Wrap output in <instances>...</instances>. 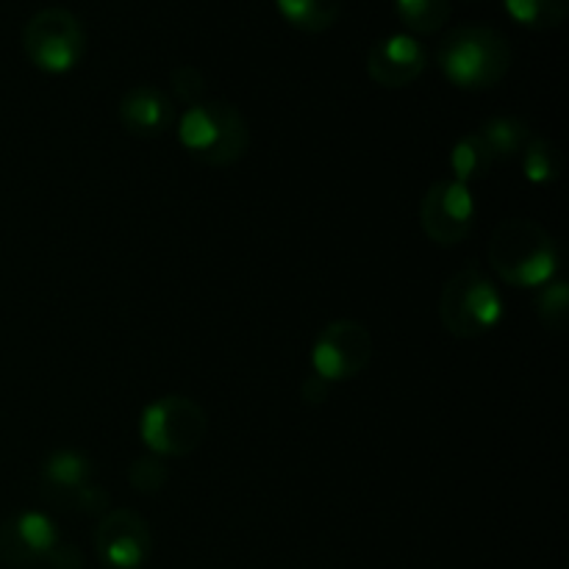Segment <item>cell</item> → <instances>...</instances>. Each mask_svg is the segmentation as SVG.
Listing matches in <instances>:
<instances>
[{
	"instance_id": "obj_1",
	"label": "cell",
	"mask_w": 569,
	"mask_h": 569,
	"mask_svg": "<svg viewBox=\"0 0 569 569\" xmlns=\"http://www.w3.org/2000/svg\"><path fill=\"white\" fill-rule=\"evenodd\" d=\"M489 264L509 287L533 289L553 281L561 253L556 239L539 222L509 217L489 239Z\"/></svg>"
},
{
	"instance_id": "obj_2",
	"label": "cell",
	"mask_w": 569,
	"mask_h": 569,
	"mask_svg": "<svg viewBox=\"0 0 569 569\" xmlns=\"http://www.w3.org/2000/svg\"><path fill=\"white\" fill-rule=\"evenodd\" d=\"M439 70L467 92L498 87L511 67V44L489 26H461L439 42Z\"/></svg>"
},
{
	"instance_id": "obj_3",
	"label": "cell",
	"mask_w": 569,
	"mask_h": 569,
	"mask_svg": "<svg viewBox=\"0 0 569 569\" xmlns=\"http://www.w3.org/2000/svg\"><path fill=\"white\" fill-rule=\"evenodd\" d=\"M178 139L194 161L206 167H231L250 148V126L242 111L226 100H209L183 111Z\"/></svg>"
},
{
	"instance_id": "obj_4",
	"label": "cell",
	"mask_w": 569,
	"mask_h": 569,
	"mask_svg": "<svg viewBox=\"0 0 569 569\" xmlns=\"http://www.w3.org/2000/svg\"><path fill=\"white\" fill-rule=\"evenodd\" d=\"M506 315L503 295L478 267H465L445 283L439 295L442 326L459 339H478L500 326Z\"/></svg>"
},
{
	"instance_id": "obj_5",
	"label": "cell",
	"mask_w": 569,
	"mask_h": 569,
	"mask_svg": "<svg viewBox=\"0 0 569 569\" xmlns=\"http://www.w3.org/2000/svg\"><path fill=\"white\" fill-rule=\"evenodd\" d=\"M209 420L200 403L183 395H164L142 409L139 437L159 459H181L203 445Z\"/></svg>"
},
{
	"instance_id": "obj_6",
	"label": "cell",
	"mask_w": 569,
	"mask_h": 569,
	"mask_svg": "<svg viewBox=\"0 0 569 569\" xmlns=\"http://www.w3.org/2000/svg\"><path fill=\"white\" fill-rule=\"evenodd\" d=\"M83 48H87V37H83L81 20L61 6L37 11L22 28V50L28 61L50 76H64L76 70L78 61L83 59Z\"/></svg>"
},
{
	"instance_id": "obj_7",
	"label": "cell",
	"mask_w": 569,
	"mask_h": 569,
	"mask_svg": "<svg viewBox=\"0 0 569 569\" xmlns=\"http://www.w3.org/2000/svg\"><path fill=\"white\" fill-rule=\"evenodd\" d=\"M476 214L478 206L470 187L453 181V178H442V181L431 183L428 192L422 194V231L431 242L442 244V248H456V244L465 242L470 237L472 226H476Z\"/></svg>"
},
{
	"instance_id": "obj_8",
	"label": "cell",
	"mask_w": 569,
	"mask_h": 569,
	"mask_svg": "<svg viewBox=\"0 0 569 569\" xmlns=\"http://www.w3.org/2000/svg\"><path fill=\"white\" fill-rule=\"evenodd\" d=\"M370 359L372 333L356 320H337L322 328L311 350L315 376H320L326 383L350 381L370 365Z\"/></svg>"
},
{
	"instance_id": "obj_9",
	"label": "cell",
	"mask_w": 569,
	"mask_h": 569,
	"mask_svg": "<svg viewBox=\"0 0 569 569\" xmlns=\"http://www.w3.org/2000/svg\"><path fill=\"white\" fill-rule=\"evenodd\" d=\"M150 526L137 511H106L94 531V550L109 569H139L150 559Z\"/></svg>"
},
{
	"instance_id": "obj_10",
	"label": "cell",
	"mask_w": 569,
	"mask_h": 569,
	"mask_svg": "<svg viewBox=\"0 0 569 569\" xmlns=\"http://www.w3.org/2000/svg\"><path fill=\"white\" fill-rule=\"evenodd\" d=\"M59 542V528L42 511H17L0 526V559L6 565H37L48 559V553Z\"/></svg>"
},
{
	"instance_id": "obj_11",
	"label": "cell",
	"mask_w": 569,
	"mask_h": 569,
	"mask_svg": "<svg viewBox=\"0 0 569 569\" xmlns=\"http://www.w3.org/2000/svg\"><path fill=\"white\" fill-rule=\"evenodd\" d=\"M428 50L411 33L383 37L367 50V72L383 89H403L426 72Z\"/></svg>"
},
{
	"instance_id": "obj_12",
	"label": "cell",
	"mask_w": 569,
	"mask_h": 569,
	"mask_svg": "<svg viewBox=\"0 0 569 569\" xmlns=\"http://www.w3.org/2000/svg\"><path fill=\"white\" fill-rule=\"evenodd\" d=\"M172 100L164 89L139 83L128 89L120 100V122L131 137L153 139L172 126Z\"/></svg>"
},
{
	"instance_id": "obj_13",
	"label": "cell",
	"mask_w": 569,
	"mask_h": 569,
	"mask_svg": "<svg viewBox=\"0 0 569 569\" xmlns=\"http://www.w3.org/2000/svg\"><path fill=\"white\" fill-rule=\"evenodd\" d=\"M39 478H42V495L48 503L72 509L78 495L92 483V465L78 450H56L44 459Z\"/></svg>"
},
{
	"instance_id": "obj_14",
	"label": "cell",
	"mask_w": 569,
	"mask_h": 569,
	"mask_svg": "<svg viewBox=\"0 0 569 569\" xmlns=\"http://www.w3.org/2000/svg\"><path fill=\"white\" fill-rule=\"evenodd\" d=\"M278 11L292 28L322 33L342 14V0H276Z\"/></svg>"
},
{
	"instance_id": "obj_15",
	"label": "cell",
	"mask_w": 569,
	"mask_h": 569,
	"mask_svg": "<svg viewBox=\"0 0 569 569\" xmlns=\"http://www.w3.org/2000/svg\"><path fill=\"white\" fill-rule=\"evenodd\" d=\"M481 139L487 142V148L492 150L495 161H509L526 150V144L531 142V128L520 117H492L481 126Z\"/></svg>"
},
{
	"instance_id": "obj_16",
	"label": "cell",
	"mask_w": 569,
	"mask_h": 569,
	"mask_svg": "<svg viewBox=\"0 0 569 569\" xmlns=\"http://www.w3.org/2000/svg\"><path fill=\"white\" fill-rule=\"evenodd\" d=\"M495 167L492 150L487 148V142L481 139V133H467L459 142L453 144V153H450V170H453V181L470 187L472 181H481L489 176V170Z\"/></svg>"
},
{
	"instance_id": "obj_17",
	"label": "cell",
	"mask_w": 569,
	"mask_h": 569,
	"mask_svg": "<svg viewBox=\"0 0 569 569\" xmlns=\"http://www.w3.org/2000/svg\"><path fill=\"white\" fill-rule=\"evenodd\" d=\"M503 6L511 20L533 31L559 28L569 11V0H503Z\"/></svg>"
},
{
	"instance_id": "obj_18",
	"label": "cell",
	"mask_w": 569,
	"mask_h": 569,
	"mask_svg": "<svg viewBox=\"0 0 569 569\" xmlns=\"http://www.w3.org/2000/svg\"><path fill=\"white\" fill-rule=\"evenodd\" d=\"M522 172L531 183H553L565 172V156L550 139L531 137V142L522 150Z\"/></svg>"
},
{
	"instance_id": "obj_19",
	"label": "cell",
	"mask_w": 569,
	"mask_h": 569,
	"mask_svg": "<svg viewBox=\"0 0 569 569\" xmlns=\"http://www.w3.org/2000/svg\"><path fill=\"white\" fill-rule=\"evenodd\" d=\"M400 22L415 33H437L450 20V0H395Z\"/></svg>"
},
{
	"instance_id": "obj_20",
	"label": "cell",
	"mask_w": 569,
	"mask_h": 569,
	"mask_svg": "<svg viewBox=\"0 0 569 569\" xmlns=\"http://www.w3.org/2000/svg\"><path fill=\"white\" fill-rule=\"evenodd\" d=\"M537 315L550 331H565L569 320V287L565 281H548L545 287H539L537 300Z\"/></svg>"
},
{
	"instance_id": "obj_21",
	"label": "cell",
	"mask_w": 569,
	"mask_h": 569,
	"mask_svg": "<svg viewBox=\"0 0 569 569\" xmlns=\"http://www.w3.org/2000/svg\"><path fill=\"white\" fill-rule=\"evenodd\" d=\"M167 478H170V470H167V465L159 456H142V459L133 461L131 470H128V483L142 495L159 492L167 483Z\"/></svg>"
},
{
	"instance_id": "obj_22",
	"label": "cell",
	"mask_w": 569,
	"mask_h": 569,
	"mask_svg": "<svg viewBox=\"0 0 569 569\" xmlns=\"http://www.w3.org/2000/svg\"><path fill=\"white\" fill-rule=\"evenodd\" d=\"M172 94H176L178 103H183L187 109H192V106L203 103V94H206V78L203 72L198 70V67L192 64H183L178 67V70H172Z\"/></svg>"
},
{
	"instance_id": "obj_23",
	"label": "cell",
	"mask_w": 569,
	"mask_h": 569,
	"mask_svg": "<svg viewBox=\"0 0 569 569\" xmlns=\"http://www.w3.org/2000/svg\"><path fill=\"white\" fill-rule=\"evenodd\" d=\"M44 565L50 569H83V556L76 545L70 542H59L53 550L48 553Z\"/></svg>"
},
{
	"instance_id": "obj_24",
	"label": "cell",
	"mask_w": 569,
	"mask_h": 569,
	"mask_svg": "<svg viewBox=\"0 0 569 569\" xmlns=\"http://www.w3.org/2000/svg\"><path fill=\"white\" fill-rule=\"evenodd\" d=\"M328 387H331V383H326L320 376L311 372V376L303 381V398L309 400V403H322L328 395Z\"/></svg>"
}]
</instances>
